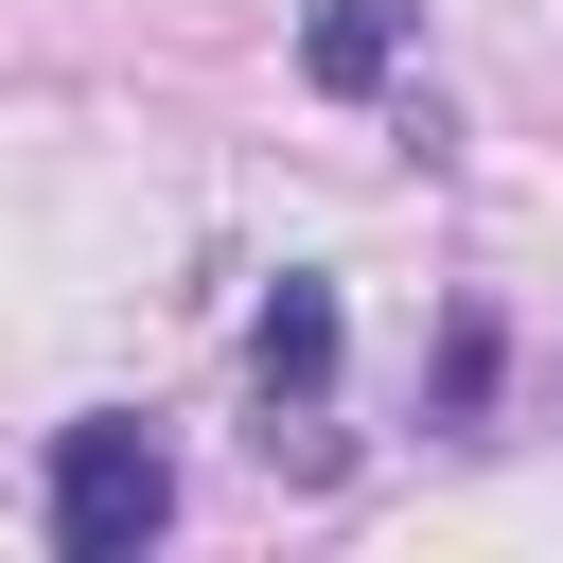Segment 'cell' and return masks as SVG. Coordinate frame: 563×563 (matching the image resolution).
Here are the masks:
<instances>
[{
	"mask_svg": "<svg viewBox=\"0 0 563 563\" xmlns=\"http://www.w3.org/2000/svg\"><path fill=\"white\" fill-rule=\"evenodd\" d=\"M405 35H422V0H317L299 70H317V88H387V70H405Z\"/></svg>",
	"mask_w": 563,
	"mask_h": 563,
	"instance_id": "cell-3",
	"label": "cell"
},
{
	"mask_svg": "<svg viewBox=\"0 0 563 563\" xmlns=\"http://www.w3.org/2000/svg\"><path fill=\"white\" fill-rule=\"evenodd\" d=\"M246 369H264V405H317V387H334V282H282V299L246 317Z\"/></svg>",
	"mask_w": 563,
	"mask_h": 563,
	"instance_id": "cell-2",
	"label": "cell"
},
{
	"mask_svg": "<svg viewBox=\"0 0 563 563\" xmlns=\"http://www.w3.org/2000/svg\"><path fill=\"white\" fill-rule=\"evenodd\" d=\"M158 528H176V457L141 422H70L53 440V545L70 563H141Z\"/></svg>",
	"mask_w": 563,
	"mask_h": 563,
	"instance_id": "cell-1",
	"label": "cell"
}]
</instances>
